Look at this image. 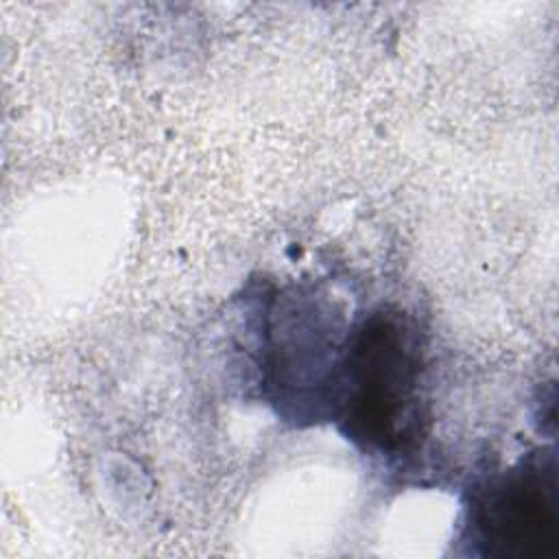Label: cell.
<instances>
[{
	"label": "cell",
	"instance_id": "6da1fadb",
	"mask_svg": "<svg viewBox=\"0 0 559 559\" xmlns=\"http://www.w3.org/2000/svg\"><path fill=\"white\" fill-rule=\"evenodd\" d=\"M426 338L413 314L378 306L347 330L332 417L362 452L402 459L428 432Z\"/></svg>",
	"mask_w": 559,
	"mask_h": 559
},
{
	"label": "cell",
	"instance_id": "7a4b0ae2",
	"mask_svg": "<svg viewBox=\"0 0 559 559\" xmlns=\"http://www.w3.org/2000/svg\"><path fill=\"white\" fill-rule=\"evenodd\" d=\"M461 542L493 559H559V463L533 450L480 478L465 504Z\"/></svg>",
	"mask_w": 559,
	"mask_h": 559
},
{
	"label": "cell",
	"instance_id": "3957f363",
	"mask_svg": "<svg viewBox=\"0 0 559 559\" xmlns=\"http://www.w3.org/2000/svg\"><path fill=\"white\" fill-rule=\"evenodd\" d=\"M277 319L269 332L266 347V373L269 384L286 404H317L332 408L334 382L343 343L347 332H338V321L328 323L325 314H319L323 306H317L310 297L282 299ZM277 402V404H280Z\"/></svg>",
	"mask_w": 559,
	"mask_h": 559
}]
</instances>
